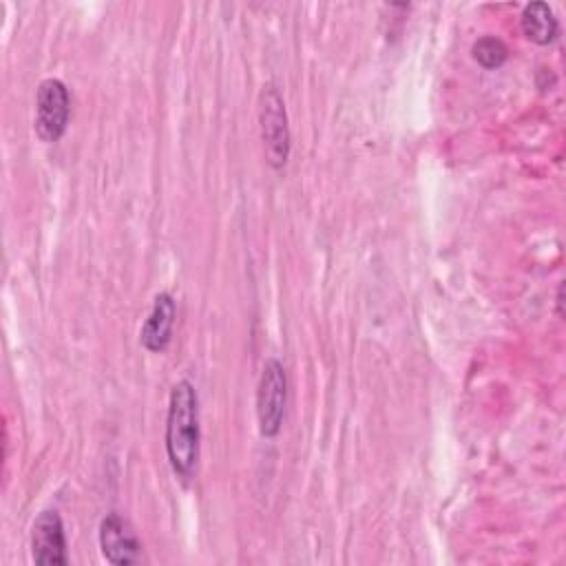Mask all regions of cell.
I'll return each mask as SVG.
<instances>
[{
	"instance_id": "cell-1",
	"label": "cell",
	"mask_w": 566,
	"mask_h": 566,
	"mask_svg": "<svg viewBox=\"0 0 566 566\" xmlns=\"http://www.w3.org/2000/svg\"><path fill=\"white\" fill-rule=\"evenodd\" d=\"M199 442H201V431H199V398L197 389L190 380H177L175 387L170 389L168 398V413H166V455L184 482H188L199 462Z\"/></svg>"
},
{
	"instance_id": "cell-2",
	"label": "cell",
	"mask_w": 566,
	"mask_h": 566,
	"mask_svg": "<svg viewBox=\"0 0 566 566\" xmlns=\"http://www.w3.org/2000/svg\"><path fill=\"white\" fill-rule=\"evenodd\" d=\"M259 126L265 159L274 170H281L290 157V126L285 102L274 84H265L259 95Z\"/></svg>"
},
{
	"instance_id": "cell-3",
	"label": "cell",
	"mask_w": 566,
	"mask_h": 566,
	"mask_svg": "<svg viewBox=\"0 0 566 566\" xmlns=\"http://www.w3.org/2000/svg\"><path fill=\"white\" fill-rule=\"evenodd\" d=\"M287 400L285 369L276 358L265 360L256 385V420L259 431L265 438H274L281 431Z\"/></svg>"
},
{
	"instance_id": "cell-4",
	"label": "cell",
	"mask_w": 566,
	"mask_h": 566,
	"mask_svg": "<svg viewBox=\"0 0 566 566\" xmlns=\"http://www.w3.org/2000/svg\"><path fill=\"white\" fill-rule=\"evenodd\" d=\"M71 95L62 80L46 77L35 93V133L42 142H57L66 133Z\"/></svg>"
},
{
	"instance_id": "cell-5",
	"label": "cell",
	"mask_w": 566,
	"mask_h": 566,
	"mask_svg": "<svg viewBox=\"0 0 566 566\" xmlns=\"http://www.w3.org/2000/svg\"><path fill=\"white\" fill-rule=\"evenodd\" d=\"M97 539L106 562L115 566H130L142 562V544L133 526L119 513H108L99 522Z\"/></svg>"
},
{
	"instance_id": "cell-6",
	"label": "cell",
	"mask_w": 566,
	"mask_h": 566,
	"mask_svg": "<svg viewBox=\"0 0 566 566\" xmlns=\"http://www.w3.org/2000/svg\"><path fill=\"white\" fill-rule=\"evenodd\" d=\"M31 557L35 564H69L64 524L57 511H42L31 528Z\"/></svg>"
},
{
	"instance_id": "cell-7",
	"label": "cell",
	"mask_w": 566,
	"mask_h": 566,
	"mask_svg": "<svg viewBox=\"0 0 566 566\" xmlns=\"http://www.w3.org/2000/svg\"><path fill=\"white\" fill-rule=\"evenodd\" d=\"M177 318L175 298L168 292H159L153 301V307L142 325L139 343L153 354H161L172 340V327Z\"/></svg>"
},
{
	"instance_id": "cell-8",
	"label": "cell",
	"mask_w": 566,
	"mask_h": 566,
	"mask_svg": "<svg viewBox=\"0 0 566 566\" xmlns=\"http://www.w3.org/2000/svg\"><path fill=\"white\" fill-rule=\"evenodd\" d=\"M522 33L535 44H551L559 33L557 18L546 2H528L520 15Z\"/></svg>"
},
{
	"instance_id": "cell-9",
	"label": "cell",
	"mask_w": 566,
	"mask_h": 566,
	"mask_svg": "<svg viewBox=\"0 0 566 566\" xmlns=\"http://www.w3.org/2000/svg\"><path fill=\"white\" fill-rule=\"evenodd\" d=\"M471 53H473V60L484 69H500L509 60V46L495 35L480 38L473 44Z\"/></svg>"
},
{
	"instance_id": "cell-10",
	"label": "cell",
	"mask_w": 566,
	"mask_h": 566,
	"mask_svg": "<svg viewBox=\"0 0 566 566\" xmlns=\"http://www.w3.org/2000/svg\"><path fill=\"white\" fill-rule=\"evenodd\" d=\"M562 305H564V285L559 283V287H557V316H559V318L564 316V310H562Z\"/></svg>"
}]
</instances>
